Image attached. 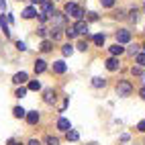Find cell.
<instances>
[{"instance_id": "obj_42", "label": "cell", "mask_w": 145, "mask_h": 145, "mask_svg": "<svg viewBox=\"0 0 145 145\" xmlns=\"http://www.w3.org/2000/svg\"><path fill=\"white\" fill-rule=\"evenodd\" d=\"M31 2H35V4H41V2H43V0H31Z\"/></svg>"}, {"instance_id": "obj_27", "label": "cell", "mask_w": 145, "mask_h": 145, "mask_svg": "<svg viewBox=\"0 0 145 145\" xmlns=\"http://www.w3.org/2000/svg\"><path fill=\"white\" fill-rule=\"evenodd\" d=\"M65 37H70V39H76V37H78V33L74 31V27H70V29H65Z\"/></svg>"}, {"instance_id": "obj_3", "label": "cell", "mask_w": 145, "mask_h": 145, "mask_svg": "<svg viewBox=\"0 0 145 145\" xmlns=\"http://www.w3.org/2000/svg\"><path fill=\"white\" fill-rule=\"evenodd\" d=\"M49 18L53 21V25H55V27H59V29H61V27L65 25V18H67V16H65L63 12H57V10H53V12L49 14Z\"/></svg>"}, {"instance_id": "obj_37", "label": "cell", "mask_w": 145, "mask_h": 145, "mask_svg": "<svg viewBox=\"0 0 145 145\" xmlns=\"http://www.w3.org/2000/svg\"><path fill=\"white\" fill-rule=\"evenodd\" d=\"M88 14H90L88 18H90V21H92V23H94V21H98V14H96V12H88Z\"/></svg>"}, {"instance_id": "obj_8", "label": "cell", "mask_w": 145, "mask_h": 145, "mask_svg": "<svg viewBox=\"0 0 145 145\" xmlns=\"http://www.w3.org/2000/svg\"><path fill=\"white\" fill-rule=\"evenodd\" d=\"M108 51H110V55H112V57H119L121 53H125V47H123L121 43H114V45H110V47H108Z\"/></svg>"}, {"instance_id": "obj_41", "label": "cell", "mask_w": 145, "mask_h": 145, "mask_svg": "<svg viewBox=\"0 0 145 145\" xmlns=\"http://www.w3.org/2000/svg\"><path fill=\"white\" fill-rule=\"evenodd\" d=\"M139 96H141V98H143V100H145V86H143V88H141V90H139Z\"/></svg>"}, {"instance_id": "obj_4", "label": "cell", "mask_w": 145, "mask_h": 145, "mask_svg": "<svg viewBox=\"0 0 145 145\" xmlns=\"http://www.w3.org/2000/svg\"><path fill=\"white\" fill-rule=\"evenodd\" d=\"M131 41V31H127V29H121V31H117V43H129Z\"/></svg>"}, {"instance_id": "obj_12", "label": "cell", "mask_w": 145, "mask_h": 145, "mask_svg": "<svg viewBox=\"0 0 145 145\" xmlns=\"http://www.w3.org/2000/svg\"><path fill=\"white\" fill-rule=\"evenodd\" d=\"M25 117H27V123H29V125H37V123H39V112H37V110L27 112Z\"/></svg>"}, {"instance_id": "obj_18", "label": "cell", "mask_w": 145, "mask_h": 145, "mask_svg": "<svg viewBox=\"0 0 145 145\" xmlns=\"http://www.w3.org/2000/svg\"><path fill=\"white\" fill-rule=\"evenodd\" d=\"M27 90L39 92V90H41V84H39V80H31V82H29V86H27Z\"/></svg>"}, {"instance_id": "obj_5", "label": "cell", "mask_w": 145, "mask_h": 145, "mask_svg": "<svg viewBox=\"0 0 145 145\" xmlns=\"http://www.w3.org/2000/svg\"><path fill=\"white\" fill-rule=\"evenodd\" d=\"M104 65H106V70H108V72H117L121 67V61H119V57H108Z\"/></svg>"}, {"instance_id": "obj_2", "label": "cell", "mask_w": 145, "mask_h": 145, "mask_svg": "<svg viewBox=\"0 0 145 145\" xmlns=\"http://www.w3.org/2000/svg\"><path fill=\"white\" fill-rule=\"evenodd\" d=\"M117 94L121 96V98H129V96L133 94V84L129 80H121L117 84Z\"/></svg>"}, {"instance_id": "obj_9", "label": "cell", "mask_w": 145, "mask_h": 145, "mask_svg": "<svg viewBox=\"0 0 145 145\" xmlns=\"http://www.w3.org/2000/svg\"><path fill=\"white\" fill-rule=\"evenodd\" d=\"M67 72V65H65V61H53V74H65Z\"/></svg>"}, {"instance_id": "obj_44", "label": "cell", "mask_w": 145, "mask_h": 145, "mask_svg": "<svg viewBox=\"0 0 145 145\" xmlns=\"http://www.w3.org/2000/svg\"><path fill=\"white\" fill-rule=\"evenodd\" d=\"M12 145H23V143H12Z\"/></svg>"}, {"instance_id": "obj_36", "label": "cell", "mask_w": 145, "mask_h": 145, "mask_svg": "<svg viewBox=\"0 0 145 145\" xmlns=\"http://www.w3.org/2000/svg\"><path fill=\"white\" fill-rule=\"evenodd\" d=\"M114 18H125V10H117L114 12Z\"/></svg>"}, {"instance_id": "obj_16", "label": "cell", "mask_w": 145, "mask_h": 145, "mask_svg": "<svg viewBox=\"0 0 145 145\" xmlns=\"http://www.w3.org/2000/svg\"><path fill=\"white\" fill-rule=\"evenodd\" d=\"M49 37H51V41H59L61 37H63V33H61V29H59V27H55L53 31L49 33Z\"/></svg>"}, {"instance_id": "obj_31", "label": "cell", "mask_w": 145, "mask_h": 145, "mask_svg": "<svg viewBox=\"0 0 145 145\" xmlns=\"http://www.w3.org/2000/svg\"><path fill=\"white\" fill-rule=\"evenodd\" d=\"M129 53L131 55H137L139 53V45H129Z\"/></svg>"}, {"instance_id": "obj_17", "label": "cell", "mask_w": 145, "mask_h": 145, "mask_svg": "<svg viewBox=\"0 0 145 145\" xmlns=\"http://www.w3.org/2000/svg\"><path fill=\"white\" fill-rule=\"evenodd\" d=\"M12 114H14L16 119H25V114H27V110L23 108V106H14V108H12Z\"/></svg>"}, {"instance_id": "obj_22", "label": "cell", "mask_w": 145, "mask_h": 145, "mask_svg": "<svg viewBox=\"0 0 145 145\" xmlns=\"http://www.w3.org/2000/svg\"><path fill=\"white\" fill-rule=\"evenodd\" d=\"M61 53H63L65 57H67V55H72V53H74V45H72V43H65V45L61 47Z\"/></svg>"}, {"instance_id": "obj_45", "label": "cell", "mask_w": 145, "mask_h": 145, "mask_svg": "<svg viewBox=\"0 0 145 145\" xmlns=\"http://www.w3.org/2000/svg\"><path fill=\"white\" fill-rule=\"evenodd\" d=\"M90 145H94V143H90Z\"/></svg>"}, {"instance_id": "obj_1", "label": "cell", "mask_w": 145, "mask_h": 145, "mask_svg": "<svg viewBox=\"0 0 145 145\" xmlns=\"http://www.w3.org/2000/svg\"><path fill=\"white\" fill-rule=\"evenodd\" d=\"M63 14H65V16H74L76 21H82V18H84V8L78 6L76 2H67V4L63 6Z\"/></svg>"}, {"instance_id": "obj_19", "label": "cell", "mask_w": 145, "mask_h": 145, "mask_svg": "<svg viewBox=\"0 0 145 145\" xmlns=\"http://www.w3.org/2000/svg\"><path fill=\"white\" fill-rule=\"evenodd\" d=\"M65 137H67V141H78V139H80V133L74 131V129H70V131L65 133Z\"/></svg>"}, {"instance_id": "obj_40", "label": "cell", "mask_w": 145, "mask_h": 145, "mask_svg": "<svg viewBox=\"0 0 145 145\" xmlns=\"http://www.w3.org/2000/svg\"><path fill=\"white\" fill-rule=\"evenodd\" d=\"M0 10H6V2L4 0H0Z\"/></svg>"}, {"instance_id": "obj_35", "label": "cell", "mask_w": 145, "mask_h": 145, "mask_svg": "<svg viewBox=\"0 0 145 145\" xmlns=\"http://www.w3.org/2000/svg\"><path fill=\"white\" fill-rule=\"evenodd\" d=\"M137 131H139V133H145V121H141V123L137 125Z\"/></svg>"}, {"instance_id": "obj_10", "label": "cell", "mask_w": 145, "mask_h": 145, "mask_svg": "<svg viewBox=\"0 0 145 145\" xmlns=\"http://www.w3.org/2000/svg\"><path fill=\"white\" fill-rule=\"evenodd\" d=\"M51 12H53V2L43 0V2H41V14H47V16H49Z\"/></svg>"}, {"instance_id": "obj_11", "label": "cell", "mask_w": 145, "mask_h": 145, "mask_svg": "<svg viewBox=\"0 0 145 145\" xmlns=\"http://www.w3.org/2000/svg\"><path fill=\"white\" fill-rule=\"evenodd\" d=\"M27 80H29V74H27V72H18V74L12 76V82H14V84H25Z\"/></svg>"}, {"instance_id": "obj_23", "label": "cell", "mask_w": 145, "mask_h": 145, "mask_svg": "<svg viewBox=\"0 0 145 145\" xmlns=\"http://www.w3.org/2000/svg\"><path fill=\"white\" fill-rule=\"evenodd\" d=\"M92 86H94V88H104V86H106V80H102V78H92Z\"/></svg>"}, {"instance_id": "obj_28", "label": "cell", "mask_w": 145, "mask_h": 145, "mask_svg": "<svg viewBox=\"0 0 145 145\" xmlns=\"http://www.w3.org/2000/svg\"><path fill=\"white\" fill-rule=\"evenodd\" d=\"M25 94H27V88H25V86H21V88H16V92H14V96H16V98H23Z\"/></svg>"}, {"instance_id": "obj_24", "label": "cell", "mask_w": 145, "mask_h": 145, "mask_svg": "<svg viewBox=\"0 0 145 145\" xmlns=\"http://www.w3.org/2000/svg\"><path fill=\"white\" fill-rule=\"evenodd\" d=\"M129 14H131V16H129V18H131V23H137V21H139V8H137V6L131 8V12H129Z\"/></svg>"}, {"instance_id": "obj_21", "label": "cell", "mask_w": 145, "mask_h": 145, "mask_svg": "<svg viewBox=\"0 0 145 145\" xmlns=\"http://www.w3.org/2000/svg\"><path fill=\"white\" fill-rule=\"evenodd\" d=\"M135 63H137L139 67H145V51H143V53H137V55H135Z\"/></svg>"}, {"instance_id": "obj_7", "label": "cell", "mask_w": 145, "mask_h": 145, "mask_svg": "<svg viewBox=\"0 0 145 145\" xmlns=\"http://www.w3.org/2000/svg\"><path fill=\"white\" fill-rule=\"evenodd\" d=\"M43 102H45V104H53V102H55V90L47 88V90L43 92Z\"/></svg>"}, {"instance_id": "obj_14", "label": "cell", "mask_w": 145, "mask_h": 145, "mask_svg": "<svg viewBox=\"0 0 145 145\" xmlns=\"http://www.w3.org/2000/svg\"><path fill=\"white\" fill-rule=\"evenodd\" d=\"M47 70V61L45 59H37L35 61V74H43Z\"/></svg>"}, {"instance_id": "obj_26", "label": "cell", "mask_w": 145, "mask_h": 145, "mask_svg": "<svg viewBox=\"0 0 145 145\" xmlns=\"http://www.w3.org/2000/svg\"><path fill=\"white\" fill-rule=\"evenodd\" d=\"M45 145H59V139L49 135V137H45Z\"/></svg>"}, {"instance_id": "obj_30", "label": "cell", "mask_w": 145, "mask_h": 145, "mask_svg": "<svg viewBox=\"0 0 145 145\" xmlns=\"http://www.w3.org/2000/svg\"><path fill=\"white\" fill-rule=\"evenodd\" d=\"M16 49L18 51H27V43L25 41H16Z\"/></svg>"}, {"instance_id": "obj_34", "label": "cell", "mask_w": 145, "mask_h": 145, "mask_svg": "<svg viewBox=\"0 0 145 145\" xmlns=\"http://www.w3.org/2000/svg\"><path fill=\"white\" fill-rule=\"evenodd\" d=\"M76 47H78L80 51H86V49H88V43H86V41H78V45H76Z\"/></svg>"}, {"instance_id": "obj_39", "label": "cell", "mask_w": 145, "mask_h": 145, "mask_svg": "<svg viewBox=\"0 0 145 145\" xmlns=\"http://www.w3.org/2000/svg\"><path fill=\"white\" fill-rule=\"evenodd\" d=\"M29 145H41V141H37V139H31V141H29Z\"/></svg>"}, {"instance_id": "obj_32", "label": "cell", "mask_w": 145, "mask_h": 145, "mask_svg": "<svg viewBox=\"0 0 145 145\" xmlns=\"http://www.w3.org/2000/svg\"><path fill=\"white\" fill-rule=\"evenodd\" d=\"M131 74H133V76H141L143 72H141V67H139V65H133V67H131Z\"/></svg>"}, {"instance_id": "obj_20", "label": "cell", "mask_w": 145, "mask_h": 145, "mask_svg": "<svg viewBox=\"0 0 145 145\" xmlns=\"http://www.w3.org/2000/svg\"><path fill=\"white\" fill-rule=\"evenodd\" d=\"M39 49H41L43 53H47V51H51V49H53V43H51L49 39H45V41L41 43V47H39Z\"/></svg>"}, {"instance_id": "obj_15", "label": "cell", "mask_w": 145, "mask_h": 145, "mask_svg": "<svg viewBox=\"0 0 145 145\" xmlns=\"http://www.w3.org/2000/svg\"><path fill=\"white\" fill-rule=\"evenodd\" d=\"M35 16H37V8H33V6H29L23 10V18H27V21L29 18H35Z\"/></svg>"}, {"instance_id": "obj_6", "label": "cell", "mask_w": 145, "mask_h": 145, "mask_svg": "<svg viewBox=\"0 0 145 145\" xmlns=\"http://www.w3.org/2000/svg\"><path fill=\"white\" fill-rule=\"evenodd\" d=\"M74 31L78 33V35H86V33H88V23H86L84 18H82V21H76V25H74Z\"/></svg>"}, {"instance_id": "obj_13", "label": "cell", "mask_w": 145, "mask_h": 145, "mask_svg": "<svg viewBox=\"0 0 145 145\" xmlns=\"http://www.w3.org/2000/svg\"><path fill=\"white\" fill-rule=\"evenodd\" d=\"M57 129H59V131H63V133H67V131H70L72 129V125H70V121H67V119H59V121H57Z\"/></svg>"}, {"instance_id": "obj_46", "label": "cell", "mask_w": 145, "mask_h": 145, "mask_svg": "<svg viewBox=\"0 0 145 145\" xmlns=\"http://www.w3.org/2000/svg\"><path fill=\"white\" fill-rule=\"evenodd\" d=\"M143 8H145V4H143Z\"/></svg>"}, {"instance_id": "obj_25", "label": "cell", "mask_w": 145, "mask_h": 145, "mask_svg": "<svg viewBox=\"0 0 145 145\" xmlns=\"http://www.w3.org/2000/svg\"><path fill=\"white\" fill-rule=\"evenodd\" d=\"M104 41H106V37H104V33H98V35H94V43L96 45H104Z\"/></svg>"}, {"instance_id": "obj_38", "label": "cell", "mask_w": 145, "mask_h": 145, "mask_svg": "<svg viewBox=\"0 0 145 145\" xmlns=\"http://www.w3.org/2000/svg\"><path fill=\"white\" fill-rule=\"evenodd\" d=\"M47 18H49L47 14H39V23H47Z\"/></svg>"}, {"instance_id": "obj_29", "label": "cell", "mask_w": 145, "mask_h": 145, "mask_svg": "<svg viewBox=\"0 0 145 145\" xmlns=\"http://www.w3.org/2000/svg\"><path fill=\"white\" fill-rule=\"evenodd\" d=\"M100 4H102L104 8H112V6H114V0H100Z\"/></svg>"}, {"instance_id": "obj_43", "label": "cell", "mask_w": 145, "mask_h": 145, "mask_svg": "<svg viewBox=\"0 0 145 145\" xmlns=\"http://www.w3.org/2000/svg\"><path fill=\"white\" fill-rule=\"evenodd\" d=\"M141 80H143V84H145V72H143V74H141Z\"/></svg>"}, {"instance_id": "obj_33", "label": "cell", "mask_w": 145, "mask_h": 145, "mask_svg": "<svg viewBox=\"0 0 145 145\" xmlns=\"http://www.w3.org/2000/svg\"><path fill=\"white\" fill-rule=\"evenodd\" d=\"M37 35L45 39V37H47V29H45V27H39V29H37Z\"/></svg>"}]
</instances>
